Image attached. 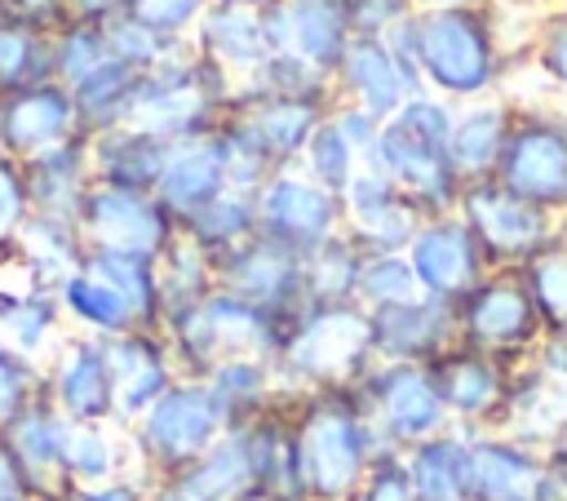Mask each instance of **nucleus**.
Wrapping results in <instances>:
<instances>
[{"label":"nucleus","instance_id":"obj_1","mask_svg":"<svg viewBox=\"0 0 567 501\" xmlns=\"http://www.w3.org/2000/svg\"><path fill=\"white\" fill-rule=\"evenodd\" d=\"M306 501H350L377 457L394 452L372 426L359 390H315L292 412Z\"/></svg>","mask_w":567,"mask_h":501},{"label":"nucleus","instance_id":"obj_2","mask_svg":"<svg viewBox=\"0 0 567 501\" xmlns=\"http://www.w3.org/2000/svg\"><path fill=\"white\" fill-rule=\"evenodd\" d=\"M452 120L456 115L447 106L416 93L394 120L381 124L372 151L363 155V164H372L381 177H390L425 217L456 213L461 191H465L447 160Z\"/></svg>","mask_w":567,"mask_h":501},{"label":"nucleus","instance_id":"obj_3","mask_svg":"<svg viewBox=\"0 0 567 501\" xmlns=\"http://www.w3.org/2000/svg\"><path fill=\"white\" fill-rule=\"evenodd\" d=\"M372 333H368V310L359 301L350 306H310L292 319L284 333L275 372L301 386L306 395L315 390H350L363 381L372 368Z\"/></svg>","mask_w":567,"mask_h":501},{"label":"nucleus","instance_id":"obj_4","mask_svg":"<svg viewBox=\"0 0 567 501\" xmlns=\"http://www.w3.org/2000/svg\"><path fill=\"white\" fill-rule=\"evenodd\" d=\"M372 426L394 452H408L443 430H452V412L430 364H372L354 386Z\"/></svg>","mask_w":567,"mask_h":501},{"label":"nucleus","instance_id":"obj_5","mask_svg":"<svg viewBox=\"0 0 567 501\" xmlns=\"http://www.w3.org/2000/svg\"><path fill=\"white\" fill-rule=\"evenodd\" d=\"M412 58L443 93H483L496 75V53L487 22L474 9H430L412 13Z\"/></svg>","mask_w":567,"mask_h":501},{"label":"nucleus","instance_id":"obj_6","mask_svg":"<svg viewBox=\"0 0 567 501\" xmlns=\"http://www.w3.org/2000/svg\"><path fill=\"white\" fill-rule=\"evenodd\" d=\"M252 208H257V235L297 257H310L315 248L341 235V195H332L306 168L292 164L275 168L261 182Z\"/></svg>","mask_w":567,"mask_h":501},{"label":"nucleus","instance_id":"obj_7","mask_svg":"<svg viewBox=\"0 0 567 501\" xmlns=\"http://www.w3.org/2000/svg\"><path fill=\"white\" fill-rule=\"evenodd\" d=\"M461 222L474 231L487 266H527L540 248H549L563 226L554 222V213L509 195L496 177H483V182H470L461 191V204H456Z\"/></svg>","mask_w":567,"mask_h":501},{"label":"nucleus","instance_id":"obj_8","mask_svg":"<svg viewBox=\"0 0 567 501\" xmlns=\"http://www.w3.org/2000/svg\"><path fill=\"white\" fill-rule=\"evenodd\" d=\"M456 337H461V346L496 355L501 364L536 350L545 337V319H540L523 275L487 270V279L456 301Z\"/></svg>","mask_w":567,"mask_h":501},{"label":"nucleus","instance_id":"obj_9","mask_svg":"<svg viewBox=\"0 0 567 501\" xmlns=\"http://www.w3.org/2000/svg\"><path fill=\"white\" fill-rule=\"evenodd\" d=\"M221 434H226V417H221L208 381L168 386L142 417V448L168 474V483L182 470H190Z\"/></svg>","mask_w":567,"mask_h":501},{"label":"nucleus","instance_id":"obj_10","mask_svg":"<svg viewBox=\"0 0 567 501\" xmlns=\"http://www.w3.org/2000/svg\"><path fill=\"white\" fill-rule=\"evenodd\" d=\"M217 288L252 301L257 310L279 319L284 333L292 328V319L301 310H310L306 279H301V257L279 248V244H270V239H261V235H252L235 253L217 257Z\"/></svg>","mask_w":567,"mask_h":501},{"label":"nucleus","instance_id":"obj_11","mask_svg":"<svg viewBox=\"0 0 567 501\" xmlns=\"http://www.w3.org/2000/svg\"><path fill=\"white\" fill-rule=\"evenodd\" d=\"M425 213L372 164H359L341 191V235L359 253H408Z\"/></svg>","mask_w":567,"mask_h":501},{"label":"nucleus","instance_id":"obj_12","mask_svg":"<svg viewBox=\"0 0 567 501\" xmlns=\"http://www.w3.org/2000/svg\"><path fill=\"white\" fill-rule=\"evenodd\" d=\"M408 266L421 284V293L434 301H447V306H456L465 293H474L492 270L474 231L461 222V213L425 217L408 244Z\"/></svg>","mask_w":567,"mask_h":501},{"label":"nucleus","instance_id":"obj_13","mask_svg":"<svg viewBox=\"0 0 567 501\" xmlns=\"http://www.w3.org/2000/svg\"><path fill=\"white\" fill-rule=\"evenodd\" d=\"M492 177L509 195L545 213H567V124H554V120L514 124Z\"/></svg>","mask_w":567,"mask_h":501},{"label":"nucleus","instance_id":"obj_14","mask_svg":"<svg viewBox=\"0 0 567 501\" xmlns=\"http://www.w3.org/2000/svg\"><path fill=\"white\" fill-rule=\"evenodd\" d=\"M368 333H372L377 364H434L443 350H452L461 341L456 306L434 301V297L368 310Z\"/></svg>","mask_w":567,"mask_h":501},{"label":"nucleus","instance_id":"obj_15","mask_svg":"<svg viewBox=\"0 0 567 501\" xmlns=\"http://www.w3.org/2000/svg\"><path fill=\"white\" fill-rule=\"evenodd\" d=\"M430 372H434L443 403L461 430H483V426L501 421V408L509 395V372L496 355H483V350L456 341L452 350H443L430 364Z\"/></svg>","mask_w":567,"mask_h":501},{"label":"nucleus","instance_id":"obj_16","mask_svg":"<svg viewBox=\"0 0 567 501\" xmlns=\"http://www.w3.org/2000/svg\"><path fill=\"white\" fill-rule=\"evenodd\" d=\"M337 75L359 98V111H368L381 124L394 120L416 98V80L408 75V67L394 58V49L381 35H350Z\"/></svg>","mask_w":567,"mask_h":501},{"label":"nucleus","instance_id":"obj_17","mask_svg":"<svg viewBox=\"0 0 567 501\" xmlns=\"http://www.w3.org/2000/svg\"><path fill=\"white\" fill-rule=\"evenodd\" d=\"M470 439V501H532L536 479L545 470V452L496 434V430H465Z\"/></svg>","mask_w":567,"mask_h":501},{"label":"nucleus","instance_id":"obj_18","mask_svg":"<svg viewBox=\"0 0 567 501\" xmlns=\"http://www.w3.org/2000/svg\"><path fill=\"white\" fill-rule=\"evenodd\" d=\"M177 492H186L190 501H239L257 488V448H252V430H226L190 470H182L173 479Z\"/></svg>","mask_w":567,"mask_h":501},{"label":"nucleus","instance_id":"obj_19","mask_svg":"<svg viewBox=\"0 0 567 501\" xmlns=\"http://www.w3.org/2000/svg\"><path fill=\"white\" fill-rule=\"evenodd\" d=\"M416 501H470V439L461 426L403 452Z\"/></svg>","mask_w":567,"mask_h":501},{"label":"nucleus","instance_id":"obj_20","mask_svg":"<svg viewBox=\"0 0 567 501\" xmlns=\"http://www.w3.org/2000/svg\"><path fill=\"white\" fill-rule=\"evenodd\" d=\"M350 35L354 27L341 0H288V49L284 53L328 75L341 67Z\"/></svg>","mask_w":567,"mask_h":501},{"label":"nucleus","instance_id":"obj_21","mask_svg":"<svg viewBox=\"0 0 567 501\" xmlns=\"http://www.w3.org/2000/svg\"><path fill=\"white\" fill-rule=\"evenodd\" d=\"M509 111L505 106H474L465 115L452 120V137H447V160L461 177V186L470 182H483L496 173L501 155H505V142H509Z\"/></svg>","mask_w":567,"mask_h":501},{"label":"nucleus","instance_id":"obj_22","mask_svg":"<svg viewBox=\"0 0 567 501\" xmlns=\"http://www.w3.org/2000/svg\"><path fill=\"white\" fill-rule=\"evenodd\" d=\"M226 191V168H221V151H217V137L199 142V146H186V151H173L164 160V173H159V195L164 204L177 213V217H195L204 204H213L217 195Z\"/></svg>","mask_w":567,"mask_h":501},{"label":"nucleus","instance_id":"obj_23","mask_svg":"<svg viewBox=\"0 0 567 501\" xmlns=\"http://www.w3.org/2000/svg\"><path fill=\"white\" fill-rule=\"evenodd\" d=\"M93 226L102 235L106 248L115 253H137V257H155L168 244V217L164 208L146 204L142 195H102Z\"/></svg>","mask_w":567,"mask_h":501},{"label":"nucleus","instance_id":"obj_24","mask_svg":"<svg viewBox=\"0 0 567 501\" xmlns=\"http://www.w3.org/2000/svg\"><path fill=\"white\" fill-rule=\"evenodd\" d=\"M106 368H111V395L120 403V412H146L173 381H168V364H164V350L146 337H124L111 346L106 355Z\"/></svg>","mask_w":567,"mask_h":501},{"label":"nucleus","instance_id":"obj_25","mask_svg":"<svg viewBox=\"0 0 567 501\" xmlns=\"http://www.w3.org/2000/svg\"><path fill=\"white\" fill-rule=\"evenodd\" d=\"M204 381L226 417V430H239L275 408V364L270 359H221Z\"/></svg>","mask_w":567,"mask_h":501},{"label":"nucleus","instance_id":"obj_26","mask_svg":"<svg viewBox=\"0 0 567 501\" xmlns=\"http://www.w3.org/2000/svg\"><path fill=\"white\" fill-rule=\"evenodd\" d=\"M323 98H266L252 115H248V129L257 133V142L266 146V155L275 160V168L292 164V155L306 151L310 133L319 129L323 120Z\"/></svg>","mask_w":567,"mask_h":501},{"label":"nucleus","instance_id":"obj_27","mask_svg":"<svg viewBox=\"0 0 567 501\" xmlns=\"http://www.w3.org/2000/svg\"><path fill=\"white\" fill-rule=\"evenodd\" d=\"M190 226V239L213 257H226L235 253L239 244H248L257 235V208H252V195H239V191H221L213 204H204L195 217H186Z\"/></svg>","mask_w":567,"mask_h":501},{"label":"nucleus","instance_id":"obj_28","mask_svg":"<svg viewBox=\"0 0 567 501\" xmlns=\"http://www.w3.org/2000/svg\"><path fill=\"white\" fill-rule=\"evenodd\" d=\"M359 266L363 253L337 235L323 248H315L310 257H301V279H306V301L310 306H350L354 288H359Z\"/></svg>","mask_w":567,"mask_h":501},{"label":"nucleus","instance_id":"obj_29","mask_svg":"<svg viewBox=\"0 0 567 501\" xmlns=\"http://www.w3.org/2000/svg\"><path fill=\"white\" fill-rule=\"evenodd\" d=\"M208 44L235 62V67H248V71H261L270 62V40H266V22H261V9L257 4H221L208 13Z\"/></svg>","mask_w":567,"mask_h":501},{"label":"nucleus","instance_id":"obj_30","mask_svg":"<svg viewBox=\"0 0 567 501\" xmlns=\"http://www.w3.org/2000/svg\"><path fill=\"white\" fill-rule=\"evenodd\" d=\"M518 275L545 319V333H567V231L549 248H540Z\"/></svg>","mask_w":567,"mask_h":501},{"label":"nucleus","instance_id":"obj_31","mask_svg":"<svg viewBox=\"0 0 567 501\" xmlns=\"http://www.w3.org/2000/svg\"><path fill=\"white\" fill-rule=\"evenodd\" d=\"M425 297L412 266H408V253H363V266H359V288H354V301L363 310H381V306H403V301H416Z\"/></svg>","mask_w":567,"mask_h":501},{"label":"nucleus","instance_id":"obj_32","mask_svg":"<svg viewBox=\"0 0 567 501\" xmlns=\"http://www.w3.org/2000/svg\"><path fill=\"white\" fill-rule=\"evenodd\" d=\"M93 266L102 270V284L124 297V306L133 310V319H151V315H155V306H159V279H155V270H151V257L102 248V253L93 257Z\"/></svg>","mask_w":567,"mask_h":501},{"label":"nucleus","instance_id":"obj_33","mask_svg":"<svg viewBox=\"0 0 567 501\" xmlns=\"http://www.w3.org/2000/svg\"><path fill=\"white\" fill-rule=\"evenodd\" d=\"M301 155H306V173H310L319 186H328L332 195H341L346 182L354 177V168L363 164V155L341 137V129L332 124V115L319 120V129L310 133V142H306Z\"/></svg>","mask_w":567,"mask_h":501},{"label":"nucleus","instance_id":"obj_34","mask_svg":"<svg viewBox=\"0 0 567 501\" xmlns=\"http://www.w3.org/2000/svg\"><path fill=\"white\" fill-rule=\"evenodd\" d=\"M62 395L80 417H102L115 403L106 355L102 350H75V359L66 364V377H62Z\"/></svg>","mask_w":567,"mask_h":501},{"label":"nucleus","instance_id":"obj_35","mask_svg":"<svg viewBox=\"0 0 567 501\" xmlns=\"http://www.w3.org/2000/svg\"><path fill=\"white\" fill-rule=\"evenodd\" d=\"M66 297L75 301V310H80L89 324H97V328H106V333H120V328L137 324L133 310L124 306V297H120L115 288H106L102 279H71Z\"/></svg>","mask_w":567,"mask_h":501},{"label":"nucleus","instance_id":"obj_36","mask_svg":"<svg viewBox=\"0 0 567 501\" xmlns=\"http://www.w3.org/2000/svg\"><path fill=\"white\" fill-rule=\"evenodd\" d=\"M350 501H416L412 492V479H408V466H403V452H385L372 461V470L363 474L359 492Z\"/></svg>","mask_w":567,"mask_h":501},{"label":"nucleus","instance_id":"obj_37","mask_svg":"<svg viewBox=\"0 0 567 501\" xmlns=\"http://www.w3.org/2000/svg\"><path fill=\"white\" fill-rule=\"evenodd\" d=\"M62 457H66V466H71L80 479H89V483H97V479L111 474V443H106L97 430H80V434H71Z\"/></svg>","mask_w":567,"mask_h":501},{"label":"nucleus","instance_id":"obj_38","mask_svg":"<svg viewBox=\"0 0 567 501\" xmlns=\"http://www.w3.org/2000/svg\"><path fill=\"white\" fill-rule=\"evenodd\" d=\"M545 67L554 71V80L567 89V18H558L545 35Z\"/></svg>","mask_w":567,"mask_h":501},{"label":"nucleus","instance_id":"obj_39","mask_svg":"<svg viewBox=\"0 0 567 501\" xmlns=\"http://www.w3.org/2000/svg\"><path fill=\"white\" fill-rule=\"evenodd\" d=\"M195 4L199 0H146V18L151 22H182V18H190Z\"/></svg>","mask_w":567,"mask_h":501},{"label":"nucleus","instance_id":"obj_40","mask_svg":"<svg viewBox=\"0 0 567 501\" xmlns=\"http://www.w3.org/2000/svg\"><path fill=\"white\" fill-rule=\"evenodd\" d=\"M75 501H142V497H137V488H124V483H106V488H89V492H80Z\"/></svg>","mask_w":567,"mask_h":501},{"label":"nucleus","instance_id":"obj_41","mask_svg":"<svg viewBox=\"0 0 567 501\" xmlns=\"http://www.w3.org/2000/svg\"><path fill=\"white\" fill-rule=\"evenodd\" d=\"M421 9L430 4V9H470V0H416Z\"/></svg>","mask_w":567,"mask_h":501},{"label":"nucleus","instance_id":"obj_42","mask_svg":"<svg viewBox=\"0 0 567 501\" xmlns=\"http://www.w3.org/2000/svg\"><path fill=\"white\" fill-rule=\"evenodd\" d=\"M151 501H190V497H186V492H177L173 483H164V488H159V492H155Z\"/></svg>","mask_w":567,"mask_h":501},{"label":"nucleus","instance_id":"obj_43","mask_svg":"<svg viewBox=\"0 0 567 501\" xmlns=\"http://www.w3.org/2000/svg\"><path fill=\"white\" fill-rule=\"evenodd\" d=\"M239 501H279V497H270V492H261V488H252L248 497H239Z\"/></svg>","mask_w":567,"mask_h":501},{"label":"nucleus","instance_id":"obj_44","mask_svg":"<svg viewBox=\"0 0 567 501\" xmlns=\"http://www.w3.org/2000/svg\"><path fill=\"white\" fill-rule=\"evenodd\" d=\"M235 4H261V0H235Z\"/></svg>","mask_w":567,"mask_h":501}]
</instances>
